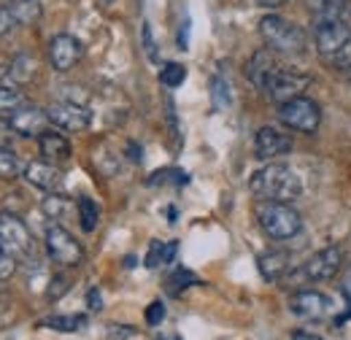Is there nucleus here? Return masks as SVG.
<instances>
[{
    "label": "nucleus",
    "instance_id": "nucleus-17",
    "mask_svg": "<svg viewBox=\"0 0 351 340\" xmlns=\"http://www.w3.org/2000/svg\"><path fill=\"white\" fill-rule=\"evenodd\" d=\"M38 151L44 154L46 162H65L68 157H71V143H68V138L62 135V132H57V130H46L38 135Z\"/></svg>",
    "mask_w": 351,
    "mask_h": 340
},
{
    "label": "nucleus",
    "instance_id": "nucleus-24",
    "mask_svg": "<svg viewBox=\"0 0 351 340\" xmlns=\"http://www.w3.org/2000/svg\"><path fill=\"white\" fill-rule=\"evenodd\" d=\"M25 173V165H22V160L5 146V149H0V178L3 181H14V178H19Z\"/></svg>",
    "mask_w": 351,
    "mask_h": 340
},
{
    "label": "nucleus",
    "instance_id": "nucleus-10",
    "mask_svg": "<svg viewBox=\"0 0 351 340\" xmlns=\"http://www.w3.org/2000/svg\"><path fill=\"white\" fill-rule=\"evenodd\" d=\"M49 114V122L57 130H68V132H82L92 125V114L82 103H73V100H60V103H51L46 108Z\"/></svg>",
    "mask_w": 351,
    "mask_h": 340
},
{
    "label": "nucleus",
    "instance_id": "nucleus-30",
    "mask_svg": "<svg viewBox=\"0 0 351 340\" xmlns=\"http://www.w3.org/2000/svg\"><path fill=\"white\" fill-rule=\"evenodd\" d=\"M168 284H171V292H173V295H178L181 289H186V287L197 284V278H195L189 270H176L173 276H171V281H168Z\"/></svg>",
    "mask_w": 351,
    "mask_h": 340
},
{
    "label": "nucleus",
    "instance_id": "nucleus-11",
    "mask_svg": "<svg viewBox=\"0 0 351 340\" xmlns=\"http://www.w3.org/2000/svg\"><path fill=\"white\" fill-rule=\"evenodd\" d=\"M8 125L16 135H25V138H38L41 132L49 130V114L46 108L38 106H30V103H22L16 111L8 114Z\"/></svg>",
    "mask_w": 351,
    "mask_h": 340
},
{
    "label": "nucleus",
    "instance_id": "nucleus-4",
    "mask_svg": "<svg viewBox=\"0 0 351 340\" xmlns=\"http://www.w3.org/2000/svg\"><path fill=\"white\" fill-rule=\"evenodd\" d=\"M0 249L16 262H30L36 256L33 232L16 213H0Z\"/></svg>",
    "mask_w": 351,
    "mask_h": 340
},
{
    "label": "nucleus",
    "instance_id": "nucleus-28",
    "mask_svg": "<svg viewBox=\"0 0 351 340\" xmlns=\"http://www.w3.org/2000/svg\"><path fill=\"white\" fill-rule=\"evenodd\" d=\"M184 79H186V68L178 65V62H168V65L160 71V82L165 86H171V89L184 84Z\"/></svg>",
    "mask_w": 351,
    "mask_h": 340
},
{
    "label": "nucleus",
    "instance_id": "nucleus-33",
    "mask_svg": "<svg viewBox=\"0 0 351 340\" xmlns=\"http://www.w3.org/2000/svg\"><path fill=\"white\" fill-rule=\"evenodd\" d=\"M16 265H19V262H16L14 256H8L0 249V281H3V278H11L14 270H16Z\"/></svg>",
    "mask_w": 351,
    "mask_h": 340
},
{
    "label": "nucleus",
    "instance_id": "nucleus-6",
    "mask_svg": "<svg viewBox=\"0 0 351 340\" xmlns=\"http://www.w3.org/2000/svg\"><path fill=\"white\" fill-rule=\"evenodd\" d=\"M278 122L295 132L313 135L322 125V108L316 100L303 95V97H295V100H287L278 106Z\"/></svg>",
    "mask_w": 351,
    "mask_h": 340
},
{
    "label": "nucleus",
    "instance_id": "nucleus-34",
    "mask_svg": "<svg viewBox=\"0 0 351 340\" xmlns=\"http://www.w3.org/2000/svg\"><path fill=\"white\" fill-rule=\"evenodd\" d=\"M141 38H143V49H146V54L152 57V60H157V49H154V38H152V27L143 22V27H141Z\"/></svg>",
    "mask_w": 351,
    "mask_h": 340
},
{
    "label": "nucleus",
    "instance_id": "nucleus-12",
    "mask_svg": "<svg viewBox=\"0 0 351 340\" xmlns=\"http://www.w3.org/2000/svg\"><path fill=\"white\" fill-rule=\"evenodd\" d=\"M332 298L324 295V292H316V289H303V292H295L289 300V311L300 319H327L332 313Z\"/></svg>",
    "mask_w": 351,
    "mask_h": 340
},
{
    "label": "nucleus",
    "instance_id": "nucleus-35",
    "mask_svg": "<svg viewBox=\"0 0 351 340\" xmlns=\"http://www.w3.org/2000/svg\"><path fill=\"white\" fill-rule=\"evenodd\" d=\"M11 135H14V130H11V125H8V117H5V119L0 117V149H5V146H8Z\"/></svg>",
    "mask_w": 351,
    "mask_h": 340
},
{
    "label": "nucleus",
    "instance_id": "nucleus-21",
    "mask_svg": "<svg viewBox=\"0 0 351 340\" xmlns=\"http://www.w3.org/2000/svg\"><path fill=\"white\" fill-rule=\"evenodd\" d=\"M16 25H36L41 19V3L38 0H16L8 5Z\"/></svg>",
    "mask_w": 351,
    "mask_h": 340
},
{
    "label": "nucleus",
    "instance_id": "nucleus-29",
    "mask_svg": "<svg viewBox=\"0 0 351 340\" xmlns=\"http://www.w3.org/2000/svg\"><path fill=\"white\" fill-rule=\"evenodd\" d=\"M211 97H214V106H217V108L230 106V82H227L221 73L214 76V82H211Z\"/></svg>",
    "mask_w": 351,
    "mask_h": 340
},
{
    "label": "nucleus",
    "instance_id": "nucleus-9",
    "mask_svg": "<svg viewBox=\"0 0 351 340\" xmlns=\"http://www.w3.org/2000/svg\"><path fill=\"white\" fill-rule=\"evenodd\" d=\"M84 57V46L76 36L71 33H60L49 41V62L57 73H68L79 65V60Z\"/></svg>",
    "mask_w": 351,
    "mask_h": 340
},
{
    "label": "nucleus",
    "instance_id": "nucleus-13",
    "mask_svg": "<svg viewBox=\"0 0 351 340\" xmlns=\"http://www.w3.org/2000/svg\"><path fill=\"white\" fill-rule=\"evenodd\" d=\"M343 256L346 254H343L341 246H327V249L316 252L303 267L306 278L308 281H330V278H335L341 273V267H343Z\"/></svg>",
    "mask_w": 351,
    "mask_h": 340
},
{
    "label": "nucleus",
    "instance_id": "nucleus-22",
    "mask_svg": "<svg viewBox=\"0 0 351 340\" xmlns=\"http://www.w3.org/2000/svg\"><path fill=\"white\" fill-rule=\"evenodd\" d=\"M33 76H36V60L30 54H19V57L11 60V65H8V79L11 82L22 84V82H30Z\"/></svg>",
    "mask_w": 351,
    "mask_h": 340
},
{
    "label": "nucleus",
    "instance_id": "nucleus-25",
    "mask_svg": "<svg viewBox=\"0 0 351 340\" xmlns=\"http://www.w3.org/2000/svg\"><path fill=\"white\" fill-rule=\"evenodd\" d=\"M84 324H87V316H79V313H73V316H51L46 321V327L57 330V332H79Z\"/></svg>",
    "mask_w": 351,
    "mask_h": 340
},
{
    "label": "nucleus",
    "instance_id": "nucleus-40",
    "mask_svg": "<svg viewBox=\"0 0 351 340\" xmlns=\"http://www.w3.org/2000/svg\"><path fill=\"white\" fill-rule=\"evenodd\" d=\"M8 3H16V0H8Z\"/></svg>",
    "mask_w": 351,
    "mask_h": 340
},
{
    "label": "nucleus",
    "instance_id": "nucleus-32",
    "mask_svg": "<svg viewBox=\"0 0 351 340\" xmlns=\"http://www.w3.org/2000/svg\"><path fill=\"white\" fill-rule=\"evenodd\" d=\"M14 27H16V19H14L11 8H8V5H0V41H3Z\"/></svg>",
    "mask_w": 351,
    "mask_h": 340
},
{
    "label": "nucleus",
    "instance_id": "nucleus-27",
    "mask_svg": "<svg viewBox=\"0 0 351 340\" xmlns=\"http://www.w3.org/2000/svg\"><path fill=\"white\" fill-rule=\"evenodd\" d=\"M73 211V206H71V200L68 197H62V195H49L44 200V213L49 219H65V213Z\"/></svg>",
    "mask_w": 351,
    "mask_h": 340
},
{
    "label": "nucleus",
    "instance_id": "nucleus-18",
    "mask_svg": "<svg viewBox=\"0 0 351 340\" xmlns=\"http://www.w3.org/2000/svg\"><path fill=\"white\" fill-rule=\"evenodd\" d=\"M257 265H260V273H263L265 281H281V278H284V273L289 270V254H287V252L273 249V252L260 254Z\"/></svg>",
    "mask_w": 351,
    "mask_h": 340
},
{
    "label": "nucleus",
    "instance_id": "nucleus-26",
    "mask_svg": "<svg viewBox=\"0 0 351 340\" xmlns=\"http://www.w3.org/2000/svg\"><path fill=\"white\" fill-rule=\"evenodd\" d=\"M22 103H25L22 89H16L14 84L11 86L0 84V114H11V111H16Z\"/></svg>",
    "mask_w": 351,
    "mask_h": 340
},
{
    "label": "nucleus",
    "instance_id": "nucleus-23",
    "mask_svg": "<svg viewBox=\"0 0 351 340\" xmlns=\"http://www.w3.org/2000/svg\"><path fill=\"white\" fill-rule=\"evenodd\" d=\"M76 211H79V224H82V230H84V232H92V230L97 227V221H100V208H97V203H95L92 197H79Z\"/></svg>",
    "mask_w": 351,
    "mask_h": 340
},
{
    "label": "nucleus",
    "instance_id": "nucleus-38",
    "mask_svg": "<svg viewBox=\"0 0 351 340\" xmlns=\"http://www.w3.org/2000/svg\"><path fill=\"white\" fill-rule=\"evenodd\" d=\"M263 8H278V5H284L287 0H257Z\"/></svg>",
    "mask_w": 351,
    "mask_h": 340
},
{
    "label": "nucleus",
    "instance_id": "nucleus-16",
    "mask_svg": "<svg viewBox=\"0 0 351 340\" xmlns=\"http://www.w3.org/2000/svg\"><path fill=\"white\" fill-rule=\"evenodd\" d=\"M22 175L27 184H33L36 189H44V192H57L62 186V170L46 160L44 162H27Z\"/></svg>",
    "mask_w": 351,
    "mask_h": 340
},
{
    "label": "nucleus",
    "instance_id": "nucleus-39",
    "mask_svg": "<svg viewBox=\"0 0 351 340\" xmlns=\"http://www.w3.org/2000/svg\"><path fill=\"white\" fill-rule=\"evenodd\" d=\"M103 3H114V0H103Z\"/></svg>",
    "mask_w": 351,
    "mask_h": 340
},
{
    "label": "nucleus",
    "instance_id": "nucleus-15",
    "mask_svg": "<svg viewBox=\"0 0 351 340\" xmlns=\"http://www.w3.org/2000/svg\"><path fill=\"white\" fill-rule=\"evenodd\" d=\"M278 71H281V62L276 60V51H270L267 46L260 49V51H254L252 60L246 62V79L257 89H263V92L267 89V84L273 82V76Z\"/></svg>",
    "mask_w": 351,
    "mask_h": 340
},
{
    "label": "nucleus",
    "instance_id": "nucleus-20",
    "mask_svg": "<svg viewBox=\"0 0 351 340\" xmlns=\"http://www.w3.org/2000/svg\"><path fill=\"white\" fill-rule=\"evenodd\" d=\"M176 252H178V243L171 241V243H162V241H152L149 246V254H146V267H160V265H171L173 262Z\"/></svg>",
    "mask_w": 351,
    "mask_h": 340
},
{
    "label": "nucleus",
    "instance_id": "nucleus-3",
    "mask_svg": "<svg viewBox=\"0 0 351 340\" xmlns=\"http://www.w3.org/2000/svg\"><path fill=\"white\" fill-rule=\"evenodd\" d=\"M257 221L270 241H289L303 232V216L292 208V203L257 200Z\"/></svg>",
    "mask_w": 351,
    "mask_h": 340
},
{
    "label": "nucleus",
    "instance_id": "nucleus-1",
    "mask_svg": "<svg viewBox=\"0 0 351 340\" xmlns=\"http://www.w3.org/2000/svg\"><path fill=\"white\" fill-rule=\"evenodd\" d=\"M249 189L257 200H273V203H295L303 195V181L295 168L284 162H267L265 168L252 173Z\"/></svg>",
    "mask_w": 351,
    "mask_h": 340
},
{
    "label": "nucleus",
    "instance_id": "nucleus-31",
    "mask_svg": "<svg viewBox=\"0 0 351 340\" xmlns=\"http://www.w3.org/2000/svg\"><path fill=\"white\" fill-rule=\"evenodd\" d=\"M165 321V305L157 300V302H152L149 308H146V324L149 327H160Z\"/></svg>",
    "mask_w": 351,
    "mask_h": 340
},
{
    "label": "nucleus",
    "instance_id": "nucleus-37",
    "mask_svg": "<svg viewBox=\"0 0 351 340\" xmlns=\"http://www.w3.org/2000/svg\"><path fill=\"white\" fill-rule=\"evenodd\" d=\"M289 338L292 340H324V338H319V335H313V332H308V330H295Z\"/></svg>",
    "mask_w": 351,
    "mask_h": 340
},
{
    "label": "nucleus",
    "instance_id": "nucleus-36",
    "mask_svg": "<svg viewBox=\"0 0 351 340\" xmlns=\"http://www.w3.org/2000/svg\"><path fill=\"white\" fill-rule=\"evenodd\" d=\"M87 302H89V311H100V308H103V298H100L97 289H89Z\"/></svg>",
    "mask_w": 351,
    "mask_h": 340
},
{
    "label": "nucleus",
    "instance_id": "nucleus-8",
    "mask_svg": "<svg viewBox=\"0 0 351 340\" xmlns=\"http://www.w3.org/2000/svg\"><path fill=\"white\" fill-rule=\"evenodd\" d=\"M313 86V79L303 73V71H292V68H281L273 82L267 84L265 95L273 100V103H287V100H295V97H303L308 89Z\"/></svg>",
    "mask_w": 351,
    "mask_h": 340
},
{
    "label": "nucleus",
    "instance_id": "nucleus-2",
    "mask_svg": "<svg viewBox=\"0 0 351 340\" xmlns=\"http://www.w3.org/2000/svg\"><path fill=\"white\" fill-rule=\"evenodd\" d=\"M260 36H263L265 46L276 54L300 57L308 49L306 30L300 25H292L289 19L278 16V14H265L260 19Z\"/></svg>",
    "mask_w": 351,
    "mask_h": 340
},
{
    "label": "nucleus",
    "instance_id": "nucleus-14",
    "mask_svg": "<svg viewBox=\"0 0 351 340\" xmlns=\"http://www.w3.org/2000/svg\"><path fill=\"white\" fill-rule=\"evenodd\" d=\"M292 151V138L276 127H260L254 135V154L263 162H276Z\"/></svg>",
    "mask_w": 351,
    "mask_h": 340
},
{
    "label": "nucleus",
    "instance_id": "nucleus-19",
    "mask_svg": "<svg viewBox=\"0 0 351 340\" xmlns=\"http://www.w3.org/2000/svg\"><path fill=\"white\" fill-rule=\"evenodd\" d=\"M306 3L313 22L346 19V11H349V0H306Z\"/></svg>",
    "mask_w": 351,
    "mask_h": 340
},
{
    "label": "nucleus",
    "instance_id": "nucleus-5",
    "mask_svg": "<svg viewBox=\"0 0 351 340\" xmlns=\"http://www.w3.org/2000/svg\"><path fill=\"white\" fill-rule=\"evenodd\" d=\"M313 41H316V51L327 62H332L351 49V27L346 25V19L313 22Z\"/></svg>",
    "mask_w": 351,
    "mask_h": 340
},
{
    "label": "nucleus",
    "instance_id": "nucleus-7",
    "mask_svg": "<svg viewBox=\"0 0 351 340\" xmlns=\"http://www.w3.org/2000/svg\"><path fill=\"white\" fill-rule=\"evenodd\" d=\"M46 252L51 256V262H57L62 267H79L84 262V249L62 224L46 227Z\"/></svg>",
    "mask_w": 351,
    "mask_h": 340
}]
</instances>
